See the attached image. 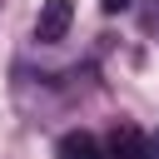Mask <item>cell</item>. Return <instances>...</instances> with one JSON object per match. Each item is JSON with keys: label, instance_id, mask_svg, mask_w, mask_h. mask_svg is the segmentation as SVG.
Returning <instances> with one entry per match:
<instances>
[{"label": "cell", "instance_id": "1", "mask_svg": "<svg viewBox=\"0 0 159 159\" xmlns=\"http://www.w3.org/2000/svg\"><path fill=\"white\" fill-rule=\"evenodd\" d=\"M70 25H75V0H45L40 15H35V40L55 45V40L70 35Z\"/></svg>", "mask_w": 159, "mask_h": 159}, {"label": "cell", "instance_id": "2", "mask_svg": "<svg viewBox=\"0 0 159 159\" xmlns=\"http://www.w3.org/2000/svg\"><path fill=\"white\" fill-rule=\"evenodd\" d=\"M104 159H149V144H144V134H139L134 124H114Z\"/></svg>", "mask_w": 159, "mask_h": 159}, {"label": "cell", "instance_id": "3", "mask_svg": "<svg viewBox=\"0 0 159 159\" xmlns=\"http://www.w3.org/2000/svg\"><path fill=\"white\" fill-rule=\"evenodd\" d=\"M60 159H104V149H99V139L89 129H70L60 139Z\"/></svg>", "mask_w": 159, "mask_h": 159}, {"label": "cell", "instance_id": "5", "mask_svg": "<svg viewBox=\"0 0 159 159\" xmlns=\"http://www.w3.org/2000/svg\"><path fill=\"white\" fill-rule=\"evenodd\" d=\"M149 159H159V134H154V139H149Z\"/></svg>", "mask_w": 159, "mask_h": 159}, {"label": "cell", "instance_id": "4", "mask_svg": "<svg viewBox=\"0 0 159 159\" xmlns=\"http://www.w3.org/2000/svg\"><path fill=\"white\" fill-rule=\"evenodd\" d=\"M124 5H129V0H104V10H124Z\"/></svg>", "mask_w": 159, "mask_h": 159}]
</instances>
